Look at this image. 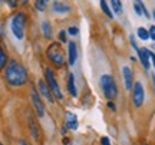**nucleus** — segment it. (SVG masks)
<instances>
[{
	"instance_id": "4c0bfd02",
	"label": "nucleus",
	"mask_w": 155,
	"mask_h": 145,
	"mask_svg": "<svg viewBox=\"0 0 155 145\" xmlns=\"http://www.w3.org/2000/svg\"><path fill=\"white\" fill-rule=\"evenodd\" d=\"M152 19H154V22H155V10H152Z\"/></svg>"
},
{
	"instance_id": "9d476101",
	"label": "nucleus",
	"mask_w": 155,
	"mask_h": 145,
	"mask_svg": "<svg viewBox=\"0 0 155 145\" xmlns=\"http://www.w3.org/2000/svg\"><path fill=\"white\" fill-rule=\"evenodd\" d=\"M122 79H124V86H125V91L131 92L134 88V84H135V76H134V71L131 66H122Z\"/></svg>"
},
{
	"instance_id": "2f4dec72",
	"label": "nucleus",
	"mask_w": 155,
	"mask_h": 145,
	"mask_svg": "<svg viewBox=\"0 0 155 145\" xmlns=\"http://www.w3.org/2000/svg\"><path fill=\"white\" fill-rule=\"evenodd\" d=\"M68 132H69V129L66 128V125H62V128H61V135H62V137H66Z\"/></svg>"
},
{
	"instance_id": "2eb2a0df",
	"label": "nucleus",
	"mask_w": 155,
	"mask_h": 145,
	"mask_svg": "<svg viewBox=\"0 0 155 145\" xmlns=\"http://www.w3.org/2000/svg\"><path fill=\"white\" fill-rule=\"evenodd\" d=\"M28 124H29V131H30V135L33 137L35 141H40V127H39V124L36 122V119H35L33 115H30L29 114L28 117Z\"/></svg>"
},
{
	"instance_id": "ea45409f",
	"label": "nucleus",
	"mask_w": 155,
	"mask_h": 145,
	"mask_svg": "<svg viewBox=\"0 0 155 145\" xmlns=\"http://www.w3.org/2000/svg\"><path fill=\"white\" fill-rule=\"evenodd\" d=\"M0 145H3V142H0Z\"/></svg>"
},
{
	"instance_id": "5701e85b",
	"label": "nucleus",
	"mask_w": 155,
	"mask_h": 145,
	"mask_svg": "<svg viewBox=\"0 0 155 145\" xmlns=\"http://www.w3.org/2000/svg\"><path fill=\"white\" fill-rule=\"evenodd\" d=\"M134 2H137V3H138V5L141 6V10H142V15H144V16L147 17L148 20H151V17H152V15L150 13V10H148V7L145 6L144 2H142V0H134Z\"/></svg>"
},
{
	"instance_id": "cd10ccee",
	"label": "nucleus",
	"mask_w": 155,
	"mask_h": 145,
	"mask_svg": "<svg viewBox=\"0 0 155 145\" xmlns=\"http://www.w3.org/2000/svg\"><path fill=\"white\" fill-rule=\"evenodd\" d=\"M148 32H150V39L155 43V25H151L148 28Z\"/></svg>"
},
{
	"instance_id": "7c9ffc66",
	"label": "nucleus",
	"mask_w": 155,
	"mask_h": 145,
	"mask_svg": "<svg viewBox=\"0 0 155 145\" xmlns=\"http://www.w3.org/2000/svg\"><path fill=\"white\" fill-rule=\"evenodd\" d=\"M106 106H108V108H109L111 111H114V112L116 111V105H115V102H114V101H108V104H106Z\"/></svg>"
},
{
	"instance_id": "0eeeda50",
	"label": "nucleus",
	"mask_w": 155,
	"mask_h": 145,
	"mask_svg": "<svg viewBox=\"0 0 155 145\" xmlns=\"http://www.w3.org/2000/svg\"><path fill=\"white\" fill-rule=\"evenodd\" d=\"M131 95H132V105L135 108H141L145 102V88L141 81H135L134 88L131 91Z\"/></svg>"
},
{
	"instance_id": "bb28decb",
	"label": "nucleus",
	"mask_w": 155,
	"mask_h": 145,
	"mask_svg": "<svg viewBox=\"0 0 155 145\" xmlns=\"http://www.w3.org/2000/svg\"><path fill=\"white\" fill-rule=\"evenodd\" d=\"M132 7H134V12H135V15H137V16H139V17L144 16V15H142V10H141V6H139L137 2H134Z\"/></svg>"
},
{
	"instance_id": "4be33fe9",
	"label": "nucleus",
	"mask_w": 155,
	"mask_h": 145,
	"mask_svg": "<svg viewBox=\"0 0 155 145\" xmlns=\"http://www.w3.org/2000/svg\"><path fill=\"white\" fill-rule=\"evenodd\" d=\"M58 42L62 43V45H68V42H69V35H68L66 29H61V30L58 32Z\"/></svg>"
},
{
	"instance_id": "1a4fd4ad",
	"label": "nucleus",
	"mask_w": 155,
	"mask_h": 145,
	"mask_svg": "<svg viewBox=\"0 0 155 145\" xmlns=\"http://www.w3.org/2000/svg\"><path fill=\"white\" fill-rule=\"evenodd\" d=\"M50 10L53 15H59V16H65V15H69L72 12V7L71 5H68L62 0H52V5H50Z\"/></svg>"
},
{
	"instance_id": "a19ab883",
	"label": "nucleus",
	"mask_w": 155,
	"mask_h": 145,
	"mask_svg": "<svg viewBox=\"0 0 155 145\" xmlns=\"http://www.w3.org/2000/svg\"><path fill=\"white\" fill-rule=\"evenodd\" d=\"M145 145H148V144H145Z\"/></svg>"
},
{
	"instance_id": "e433bc0d",
	"label": "nucleus",
	"mask_w": 155,
	"mask_h": 145,
	"mask_svg": "<svg viewBox=\"0 0 155 145\" xmlns=\"http://www.w3.org/2000/svg\"><path fill=\"white\" fill-rule=\"evenodd\" d=\"M19 145H29V144H28V142H26V141H23V140H22V141H20V142H19Z\"/></svg>"
},
{
	"instance_id": "72a5a7b5",
	"label": "nucleus",
	"mask_w": 155,
	"mask_h": 145,
	"mask_svg": "<svg viewBox=\"0 0 155 145\" xmlns=\"http://www.w3.org/2000/svg\"><path fill=\"white\" fill-rule=\"evenodd\" d=\"M69 142H71V140H69L68 137H63V138H62V144L63 145H69Z\"/></svg>"
},
{
	"instance_id": "473e14b6",
	"label": "nucleus",
	"mask_w": 155,
	"mask_h": 145,
	"mask_svg": "<svg viewBox=\"0 0 155 145\" xmlns=\"http://www.w3.org/2000/svg\"><path fill=\"white\" fill-rule=\"evenodd\" d=\"M29 3H30V0H20V6L22 7H28Z\"/></svg>"
},
{
	"instance_id": "58836bf2",
	"label": "nucleus",
	"mask_w": 155,
	"mask_h": 145,
	"mask_svg": "<svg viewBox=\"0 0 155 145\" xmlns=\"http://www.w3.org/2000/svg\"><path fill=\"white\" fill-rule=\"evenodd\" d=\"M151 48L154 49V50H152V52H155V43H152V45H151Z\"/></svg>"
},
{
	"instance_id": "f03ea898",
	"label": "nucleus",
	"mask_w": 155,
	"mask_h": 145,
	"mask_svg": "<svg viewBox=\"0 0 155 145\" xmlns=\"http://www.w3.org/2000/svg\"><path fill=\"white\" fill-rule=\"evenodd\" d=\"M29 26V15L25 10H17L9 20V29L12 36L19 42L26 39V32Z\"/></svg>"
},
{
	"instance_id": "c85d7f7f",
	"label": "nucleus",
	"mask_w": 155,
	"mask_h": 145,
	"mask_svg": "<svg viewBox=\"0 0 155 145\" xmlns=\"http://www.w3.org/2000/svg\"><path fill=\"white\" fill-rule=\"evenodd\" d=\"M101 145H111L109 137H101Z\"/></svg>"
},
{
	"instance_id": "20e7f679",
	"label": "nucleus",
	"mask_w": 155,
	"mask_h": 145,
	"mask_svg": "<svg viewBox=\"0 0 155 145\" xmlns=\"http://www.w3.org/2000/svg\"><path fill=\"white\" fill-rule=\"evenodd\" d=\"M99 85L102 94L108 101H115L118 98V85H116L115 78L112 75H109V73L102 75L99 79Z\"/></svg>"
},
{
	"instance_id": "9b49d317",
	"label": "nucleus",
	"mask_w": 155,
	"mask_h": 145,
	"mask_svg": "<svg viewBox=\"0 0 155 145\" xmlns=\"http://www.w3.org/2000/svg\"><path fill=\"white\" fill-rule=\"evenodd\" d=\"M78 43L75 40H69L66 45V55H68V65L69 66H75L78 61Z\"/></svg>"
},
{
	"instance_id": "dca6fc26",
	"label": "nucleus",
	"mask_w": 155,
	"mask_h": 145,
	"mask_svg": "<svg viewBox=\"0 0 155 145\" xmlns=\"http://www.w3.org/2000/svg\"><path fill=\"white\" fill-rule=\"evenodd\" d=\"M66 91L72 98H78V88H76V79H75V73L69 72L66 79Z\"/></svg>"
},
{
	"instance_id": "f704fd0d",
	"label": "nucleus",
	"mask_w": 155,
	"mask_h": 145,
	"mask_svg": "<svg viewBox=\"0 0 155 145\" xmlns=\"http://www.w3.org/2000/svg\"><path fill=\"white\" fill-rule=\"evenodd\" d=\"M0 39H6V33L3 30V28H0Z\"/></svg>"
},
{
	"instance_id": "f8f14e48",
	"label": "nucleus",
	"mask_w": 155,
	"mask_h": 145,
	"mask_svg": "<svg viewBox=\"0 0 155 145\" xmlns=\"http://www.w3.org/2000/svg\"><path fill=\"white\" fill-rule=\"evenodd\" d=\"M40 33H42L45 40H49V42L53 40V36H55V33H53V25H52V22L49 19H45V20L40 22Z\"/></svg>"
},
{
	"instance_id": "c9c22d12",
	"label": "nucleus",
	"mask_w": 155,
	"mask_h": 145,
	"mask_svg": "<svg viewBox=\"0 0 155 145\" xmlns=\"http://www.w3.org/2000/svg\"><path fill=\"white\" fill-rule=\"evenodd\" d=\"M151 81H152V85H154V91H155V73H151Z\"/></svg>"
},
{
	"instance_id": "393cba45",
	"label": "nucleus",
	"mask_w": 155,
	"mask_h": 145,
	"mask_svg": "<svg viewBox=\"0 0 155 145\" xmlns=\"http://www.w3.org/2000/svg\"><path fill=\"white\" fill-rule=\"evenodd\" d=\"M5 3L7 5V7L10 10H16L17 7L20 6V0H5Z\"/></svg>"
},
{
	"instance_id": "6ab92c4d",
	"label": "nucleus",
	"mask_w": 155,
	"mask_h": 145,
	"mask_svg": "<svg viewBox=\"0 0 155 145\" xmlns=\"http://www.w3.org/2000/svg\"><path fill=\"white\" fill-rule=\"evenodd\" d=\"M99 7H101V10H102V13H104L108 19L114 20L115 15H114V12H112L111 6H109V3H108V0H99Z\"/></svg>"
},
{
	"instance_id": "7ed1b4c3",
	"label": "nucleus",
	"mask_w": 155,
	"mask_h": 145,
	"mask_svg": "<svg viewBox=\"0 0 155 145\" xmlns=\"http://www.w3.org/2000/svg\"><path fill=\"white\" fill-rule=\"evenodd\" d=\"M46 59L49 61V63L52 66H55V69H62L65 68V65L68 63V55L65 49L62 48V43H59L58 40H52L46 50H45Z\"/></svg>"
},
{
	"instance_id": "412c9836",
	"label": "nucleus",
	"mask_w": 155,
	"mask_h": 145,
	"mask_svg": "<svg viewBox=\"0 0 155 145\" xmlns=\"http://www.w3.org/2000/svg\"><path fill=\"white\" fill-rule=\"evenodd\" d=\"M137 38L141 40H144V42L150 40V32H148V29L144 28V26H139V28L137 29Z\"/></svg>"
},
{
	"instance_id": "f257e3e1",
	"label": "nucleus",
	"mask_w": 155,
	"mask_h": 145,
	"mask_svg": "<svg viewBox=\"0 0 155 145\" xmlns=\"http://www.w3.org/2000/svg\"><path fill=\"white\" fill-rule=\"evenodd\" d=\"M3 78H5L6 84L15 89L25 88L26 85L30 84L28 68L25 66L23 62H20L16 58H10L6 69L3 71Z\"/></svg>"
},
{
	"instance_id": "f3484780",
	"label": "nucleus",
	"mask_w": 155,
	"mask_h": 145,
	"mask_svg": "<svg viewBox=\"0 0 155 145\" xmlns=\"http://www.w3.org/2000/svg\"><path fill=\"white\" fill-rule=\"evenodd\" d=\"M9 61H10V56H9V53H7L5 45L0 42V72H3V71L6 69Z\"/></svg>"
},
{
	"instance_id": "a211bd4d",
	"label": "nucleus",
	"mask_w": 155,
	"mask_h": 145,
	"mask_svg": "<svg viewBox=\"0 0 155 145\" xmlns=\"http://www.w3.org/2000/svg\"><path fill=\"white\" fill-rule=\"evenodd\" d=\"M52 2L50 0H33V7L38 13H46L49 10Z\"/></svg>"
},
{
	"instance_id": "ddd939ff",
	"label": "nucleus",
	"mask_w": 155,
	"mask_h": 145,
	"mask_svg": "<svg viewBox=\"0 0 155 145\" xmlns=\"http://www.w3.org/2000/svg\"><path fill=\"white\" fill-rule=\"evenodd\" d=\"M63 119H65V125L69 131H78L79 128V119H78V115L72 111H66L65 115H63Z\"/></svg>"
},
{
	"instance_id": "aec40b11",
	"label": "nucleus",
	"mask_w": 155,
	"mask_h": 145,
	"mask_svg": "<svg viewBox=\"0 0 155 145\" xmlns=\"http://www.w3.org/2000/svg\"><path fill=\"white\" fill-rule=\"evenodd\" d=\"M109 6H111L114 15L116 16H121L124 13V5H122V0H109Z\"/></svg>"
},
{
	"instance_id": "39448f33",
	"label": "nucleus",
	"mask_w": 155,
	"mask_h": 145,
	"mask_svg": "<svg viewBox=\"0 0 155 145\" xmlns=\"http://www.w3.org/2000/svg\"><path fill=\"white\" fill-rule=\"evenodd\" d=\"M45 81L48 82L50 91H52V94H53V96H55L56 99L62 101L63 98H65L63 92H62L61 85H59V81H58V78H56L55 69H53L52 66L45 68Z\"/></svg>"
},
{
	"instance_id": "4468645a",
	"label": "nucleus",
	"mask_w": 155,
	"mask_h": 145,
	"mask_svg": "<svg viewBox=\"0 0 155 145\" xmlns=\"http://www.w3.org/2000/svg\"><path fill=\"white\" fill-rule=\"evenodd\" d=\"M137 56H138V61H139V63L142 65V68L148 72V71L151 69L150 49H148V48H139L138 52H137Z\"/></svg>"
},
{
	"instance_id": "c756f323",
	"label": "nucleus",
	"mask_w": 155,
	"mask_h": 145,
	"mask_svg": "<svg viewBox=\"0 0 155 145\" xmlns=\"http://www.w3.org/2000/svg\"><path fill=\"white\" fill-rule=\"evenodd\" d=\"M150 59H151V65L155 69V52H152L151 49H150Z\"/></svg>"
},
{
	"instance_id": "423d86ee",
	"label": "nucleus",
	"mask_w": 155,
	"mask_h": 145,
	"mask_svg": "<svg viewBox=\"0 0 155 145\" xmlns=\"http://www.w3.org/2000/svg\"><path fill=\"white\" fill-rule=\"evenodd\" d=\"M30 101H32V106L33 111L38 118H45L46 117V105L43 102V98L40 96L38 88L33 84H30Z\"/></svg>"
},
{
	"instance_id": "a878e982",
	"label": "nucleus",
	"mask_w": 155,
	"mask_h": 145,
	"mask_svg": "<svg viewBox=\"0 0 155 145\" xmlns=\"http://www.w3.org/2000/svg\"><path fill=\"white\" fill-rule=\"evenodd\" d=\"M129 42H131L132 49H135V52H138L139 46H138V42H137V39H135V36H134V35H131V36H129Z\"/></svg>"
},
{
	"instance_id": "b1692460",
	"label": "nucleus",
	"mask_w": 155,
	"mask_h": 145,
	"mask_svg": "<svg viewBox=\"0 0 155 145\" xmlns=\"http://www.w3.org/2000/svg\"><path fill=\"white\" fill-rule=\"evenodd\" d=\"M66 32H68V35L69 36H72V38H76L78 35H79V28L78 26H75V25H72V26H68V29H66Z\"/></svg>"
},
{
	"instance_id": "6e6552de",
	"label": "nucleus",
	"mask_w": 155,
	"mask_h": 145,
	"mask_svg": "<svg viewBox=\"0 0 155 145\" xmlns=\"http://www.w3.org/2000/svg\"><path fill=\"white\" fill-rule=\"evenodd\" d=\"M36 88H38L39 94H40V96H42L43 99H46L48 102H49V104H55V96H53V94H52V91H50L48 82H46L43 78L38 79Z\"/></svg>"
}]
</instances>
